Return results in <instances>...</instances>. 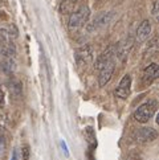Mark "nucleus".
I'll use <instances>...</instances> for the list:
<instances>
[{"instance_id":"obj_1","label":"nucleus","mask_w":159,"mask_h":160,"mask_svg":"<svg viewBox=\"0 0 159 160\" xmlns=\"http://www.w3.org/2000/svg\"><path fill=\"white\" fill-rule=\"evenodd\" d=\"M158 110V101L156 99H150L138 106V108L134 111L133 117L138 123H147L150 119L155 115Z\"/></svg>"},{"instance_id":"obj_2","label":"nucleus","mask_w":159,"mask_h":160,"mask_svg":"<svg viewBox=\"0 0 159 160\" xmlns=\"http://www.w3.org/2000/svg\"><path fill=\"white\" fill-rule=\"evenodd\" d=\"M90 18V9L86 4L81 5L77 11L70 13L69 21H68V28L69 31H78L80 28H82L88 22Z\"/></svg>"},{"instance_id":"obj_3","label":"nucleus","mask_w":159,"mask_h":160,"mask_svg":"<svg viewBox=\"0 0 159 160\" xmlns=\"http://www.w3.org/2000/svg\"><path fill=\"white\" fill-rule=\"evenodd\" d=\"M74 60L78 66H86L93 61V49L90 45H84L74 50Z\"/></svg>"},{"instance_id":"obj_4","label":"nucleus","mask_w":159,"mask_h":160,"mask_svg":"<svg viewBox=\"0 0 159 160\" xmlns=\"http://www.w3.org/2000/svg\"><path fill=\"white\" fill-rule=\"evenodd\" d=\"M113 16H114V12H104V13H100L97 18H95V19L89 24L88 31H89V32H94V31L101 29V28L107 27V25H109V22L111 21Z\"/></svg>"},{"instance_id":"obj_5","label":"nucleus","mask_w":159,"mask_h":160,"mask_svg":"<svg viewBox=\"0 0 159 160\" xmlns=\"http://www.w3.org/2000/svg\"><path fill=\"white\" fill-rule=\"evenodd\" d=\"M158 138V132L151 127H142L135 131L134 139L138 143H150Z\"/></svg>"},{"instance_id":"obj_6","label":"nucleus","mask_w":159,"mask_h":160,"mask_svg":"<svg viewBox=\"0 0 159 160\" xmlns=\"http://www.w3.org/2000/svg\"><path fill=\"white\" fill-rule=\"evenodd\" d=\"M130 91H131V76L125 74L115 89V95L121 99H126L130 95Z\"/></svg>"},{"instance_id":"obj_7","label":"nucleus","mask_w":159,"mask_h":160,"mask_svg":"<svg viewBox=\"0 0 159 160\" xmlns=\"http://www.w3.org/2000/svg\"><path fill=\"white\" fill-rule=\"evenodd\" d=\"M114 57H115V45H110L109 48H107L106 50H104L98 57L97 60H95V69H102L106 64H109V62L114 61Z\"/></svg>"},{"instance_id":"obj_8","label":"nucleus","mask_w":159,"mask_h":160,"mask_svg":"<svg viewBox=\"0 0 159 160\" xmlns=\"http://www.w3.org/2000/svg\"><path fill=\"white\" fill-rule=\"evenodd\" d=\"M150 35H151V22H150V20L146 19L138 25L134 41L137 44H142V42H145L146 40H149Z\"/></svg>"},{"instance_id":"obj_9","label":"nucleus","mask_w":159,"mask_h":160,"mask_svg":"<svg viewBox=\"0 0 159 160\" xmlns=\"http://www.w3.org/2000/svg\"><path fill=\"white\" fill-rule=\"evenodd\" d=\"M115 70V62L111 61L109 62V64H106L102 69H100V76H98V83L101 88L106 86L107 83H109V81L113 77V73H114Z\"/></svg>"},{"instance_id":"obj_10","label":"nucleus","mask_w":159,"mask_h":160,"mask_svg":"<svg viewBox=\"0 0 159 160\" xmlns=\"http://www.w3.org/2000/svg\"><path fill=\"white\" fill-rule=\"evenodd\" d=\"M133 45H134V40L131 37H127V38L122 40L121 42H118L115 45V56L122 61L126 60V57H127V54H129Z\"/></svg>"},{"instance_id":"obj_11","label":"nucleus","mask_w":159,"mask_h":160,"mask_svg":"<svg viewBox=\"0 0 159 160\" xmlns=\"http://www.w3.org/2000/svg\"><path fill=\"white\" fill-rule=\"evenodd\" d=\"M158 74H159V65L155 64V62H152V64H150L143 72V77L142 78H143L145 85H150V83L154 82L158 78Z\"/></svg>"},{"instance_id":"obj_12","label":"nucleus","mask_w":159,"mask_h":160,"mask_svg":"<svg viewBox=\"0 0 159 160\" xmlns=\"http://www.w3.org/2000/svg\"><path fill=\"white\" fill-rule=\"evenodd\" d=\"M0 56L4 57V58H15L16 49L13 47V44L11 42L0 44Z\"/></svg>"},{"instance_id":"obj_13","label":"nucleus","mask_w":159,"mask_h":160,"mask_svg":"<svg viewBox=\"0 0 159 160\" xmlns=\"http://www.w3.org/2000/svg\"><path fill=\"white\" fill-rule=\"evenodd\" d=\"M78 0H62L60 4V12L62 15H69L74 11V7Z\"/></svg>"},{"instance_id":"obj_14","label":"nucleus","mask_w":159,"mask_h":160,"mask_svg":"<svg viewBox=\"0 0 159 160\" xmlns=\"http://www.w3.org/2000/svg\"><path fill=\"white\" fill-rule=\"evenodd\" d=\"M0 69H2L3 73L11 74L16 70V62L13 58H4L2 62H0Z\"/></svg>"},{"instance_id":"obj_15","label":"nucleus","mask_w":159,"mask_h":160,"mask_svg":"<svg viewBox=\"0 0 159 160\" xmlns=\"http://www.w3.org/2000/svg\"><path fill=\"white\" fill-rule=\"evenodd\" d=\"M11 93H12L15 97H19L21 94V83L18 81L11 82Z\"/></svg>"},{"instance_id":"obj_16","label":"nucleus","mask_w":159,"mask_h":160,"mask_svg":"<svg viewBox=\"0 0 159 160\" xmlns=\"http://www.w3.org/2000/svg\"><path fill=\"white\" fill-rule=\"evenodd\" d=\"M156 47H158V37H152V38L150 40L149 45H147L146 52H151V50H155Z\"/></svg>"},{"instance_id":"obj_17","label":"nucleus","mask_w":159,"mask_h":160,"mask_svg":"<svg viewBox=\"0 0 159 160\" xmlns=\"http://www.w3.org/2000/svg\"><path fill=\"white\" fill-rule=\"evenodd\" d=\"M21 152H23V160H28V159H29V147L24 146V147H23V150H21Z\"/></svg>"},{"instance_id":"obj_18","label":"nucleus","mask_w":159,"mask_h":160,"mask_svg":"<svg viewBox=\"0 0 159 160\" xmlns=\"http://www.w3.org/2000/svg\"><path fill=\"white\" fill-rule=\"evenodd\" d=\"M158 0L154 2V5H152V16H154L155 19H158Z\"/></svg>"},{"instance_id":"obj_19","label":"nucleus","mask_w":159,"mask_h":160,"mask_svg":"<svg viewBox=\"0 0 159 160\" xmlns=\"http://www.w3.org/2000/svg\"><path fill=\"white\" fill-rule=\"evenodd\" d=\"M4 150H5V142L3 136H0V153H3Z\"/></svg>"},{"instance_id":"obj_20","label":"nucleus","mask_w":159,"mask_h":160,"mask_svg":"<svg viewBox=\"0 0 159 160\" xmlns=\"http://www.w3.org/2000/svg\"><path fill=\"white\" fill-rule=\"evenodd\" d=\"M11 160H19V151L18 148H15L13 152H12V158H11Z\"/></svg>"},{"instance_id":"obj_21","label":"nucleus","mask_w":159,"mask_h":160,"mask_svg":"<svg viewBox=\"0 0 159 160\" xmlns=\"http://www.w3.org/2000/svg\"><path fill=\"white\" fill-rule=\"evenodd\" d=\"M4 106V93H3V90L0 89V107H3Z\"/></svg>"}]
</instances>
